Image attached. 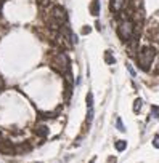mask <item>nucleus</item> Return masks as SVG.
<instances>
[{"label":"nucleus","instance_id":"nucleus-1","mask_svg":"<svg viewBox=\"0 0 159 163\" xmlns=\"http://www.w3.org/2000/svg\"><path fill=\"white\" fill-rule=\"evenodd\" d=\"M154 56H156V53H154V50L151 48V46H143V48L140 50V53L137 54L138 66L143 70H150V66H151V63H153Z\"/></svg>","mask_w":159,"mask_h":163},{"label":"nucleus","instance_id":"nucleus-2","mask_svg":"<svg viewBox=\"0 0 159 163\" xmlns=\"http://www.w3.org/2000/svg\"><path fill=\"white\" fill-rule=\"evenodd\" d=\"M117 34H119V37L124 40V42H128V40L133 37V22L128 21V19H126V21L119 26Z\"/></svg>","mask_w":159,"mask_h":163},{"label":"nucleus","instance_id":"nucleus-3","mask_svg":"<svg viewBox=\"0 0 159 163\" xmlns=\"http://www.w3.org/2000/svg\"><path fill=\"white\" fill-rule=\"evenodd\" d=\"M55 69L58 70V72H69L71 70V67H69V58L66 56L64 53H60V54H56V58H55Z\"/></svg>","mask_w":159,"mask_h":163},{"label":"nucleus","instance_id":"nucleus-4","mask_svg":"<svg viewBox=\"0 0 159 163\" xmlns=\"http://www.w3.org/2000/svg\"><path fill=\"white\" fill-rule=\"evenodd\" d=\"M52 18L55 19V21L58 22L60 26H61L63 22H66V19H67L66 10H64L63 6H60V5H55V6L52 8Z\"/></svg>","mask_w":159,"mask_h":163},{"label":"nucleus","instance_id":"nucleus-5","mask_svg":"<svg viewBox=\"0 0 159 163\" xmlns=\"http://www.w3.org/2000/svg\"><path fill=\"white\" fill-rule=\"evenodd\" d=\"M0 152L3 155H11V154H16V147L11 142L5 141V142H0Z\"/></svg>","mask_w":159,"mask_h":163},{"label":"nucleus","instance_id":"nucleus-6","mask_svg":"<svg viewBox=\"0 0 159 163\" xmlns=\"http://www.w3.org/2000/svg\"><path fill=\"white\" fill-rule=\"evenodd\" d=\"M35 134L40 136V138H45V136H48V128H47L45 125H37L35 126Z\"/></svg>","mask_w":159,"mask_h":163},{"label":"nucleus","instance_id":"nucleus-7","mask_svg":"<svg viewBox=\"0 0 159 163\" xmlns=\"http://www.w3.org/2000/svg\"><path fill=\"white\" fill-rule=\"evenodd\" d=\"M90 11H92L93 16L100 15V2L98 0H92V6H90Z\"/></svg>","mask_w":159,"mask_h":163},{"label":"nucleus","instance_id":"nucleus-8","mask_svg":"<svg viewBox=\"0 0 159 163\" xmlns=\"http://www.w3.org/2000/svg\"><path fill=\"white\" fill-rule=\"evenodd\" d=\"M122 5H124V0H113L111 2V10L113 11H121Z\"/></svg>","mask_w":159,"mask_h":163},{"label":"nucleus","instance_id":"nucleus-9","mask_svg":"<svg viewBox=\"0 0 159 163\" xmlns=\"http://www.w3.org/2000/svg\"><path fill=\"white\" fill-rule=\"evenodd\" d=\"M104 61H106L108 64H114V63H116V59H114V56H113V53H111V51H106V54H104Z\"/></svg>","mask_w":159,"mask_h":163},{"label":"nucleus","instance_id":"nucleus-10","mask_svg":"<svg viewBox=\"0 0 159 163\" xmlns=\"http://www.w3.org/2000/svg\"><path fill=\"white\" fill-rule=\"evenodd\" d=\"M116 149H117L119 152H124V150L127 149V142H126V141H117V142H116Z\"/></svg>","mask_w":159,"mask_h":163},{"label":"nucleus","instance_id":"nucleus-11","mask_svg":"<svg viewBox=\"0 0 159 163\" xmlns=\"http://www.w3.org/2000/svg\"><path fill=\"white\" fill-rule=\"evenodd\" d=\"M140 109H141V99L138 98V99H135V103H133V112H135V114H138Z\"/></svg>","mask_w":159,"mask_h":163},{"label":"nucleus","instance_id":"nucleus-12","mask_svg":"<svg viewBox=\"0 0 159 163\" xmlns=\"http://www.w3.org/2000/svg\"><path fill=\"white\" fill-rule=\"evenodd\" d=\"M85 101H87V107H93V94L92 93H89L87 94V98H85Z\"/></svg>","mask_w":159,"mask_h":163},{"label":"nucleus","instance_id":"nucleus-13","mask_svg":"<svg viewBox=\"0 0 159 163\" xmlns=\"http://www.w3.org/2000/svg\"><path fill=\"white\" fill-rule=\"evenodd\" d=\"M116 126H117V130H119V131H126V126H124V123H122V120H121V117H117Z\"/></svg>","mask_w":159,"mask_h":163},{"label":"nucleus","instance_id":"nucleus-14","mask_svg":"<svg viewBox=\"0 0 159 163\" xmlns=\"http://www.w3.org/2000/svg\"><path fill=\"white\" fill-rule=\"evenodd\" d=\"M92 118H93V107H90L89 112H87V123H90V122H92Z\"/></svg>","mask_w":159,"mask_h":163},{"label":"nucleus","instance_id":"nucleus-15","mask_svg":"<svg viewBox=\"0 0 159 163\" xmlns=\"http://www.w3.org/2000/svg\"><path fill=\"white\" fill-rule=\"evenodd\" d=\"M153 145H154L156 149H159V134L154 136V139H153Z\"/></svg>","mask_w":159,"mask_h":163},{"label":"nucleus","instance_id":"nucleus-16","mask_svg":"<svg viewBox=\"0 0 159 163\" xmlns=\"http://www.w3.org/2000/svg\"><path fill=\"white\" fill-rule=\"evenodd\" d=\"M127 70L130 72V75H132V77H135V74H137V72H135V69L130 66V64H127Z\"/></svg>","mask_w":159,"mask_h":163},{"label":"nucleus","instance_id":"nucleus-17","mask_svg":"<svg viewBox=\"0 0 159 163\" xmlns=\"http://www.w3.org/2000/svg\"><path fill=\"white\" fill-rule=\"evenodd\" d=\"M151 112H153V115H154L156 118H159V109H158V107H153V109H151Z\"/></svg>","mask_w":159,"mask_h":163},{"label":"nucleus","instance_id":"nucleus-18","mask_svg":"<svg viewBox=\"0 0 159 163\" xmlns=\"http://www.w3.org/2000/svg\"><path fill=\"white\" fill-rule=\"evenodd\" d=\"M90 30H92V29H90V26H85L82 29V34H85V35H87V34H90Z\"/></svg>","mask_w":159,"mask_h":163},{"label":"nucleus","instance_id":"nucleus-19","mask_svg":"<svg viewBox=\"0 0 159 163\" xmlns=\"http://www.w3.org/2000/svg\"><path fill=\"white\" fill-rule=\"evenodd\" d=\"M158 74H159V64H158Z\"/></svg>","mask_w":159,"mask_h":163},{"label":"nucleus","instance_id":"nucleus-20","mask_svg":"<svg viewBox=\"0 0 159 163\" xmlns=\"http://www.w3.org/2000/svg\"><path fill=\"white\" fill-rule=\"evenodd\" d=\"M0 142H2V134H0Z\"/></svg>","mask_w":159,"mask_h":163},{"label":"nucleus","instance_id":"nucleus-21","mask_svg":"<svg viewBox=\"0 0 159 163\" xmlns=\"http://www.w3.org/2000/svg\"><path fill=\"white\" fill-rule=\"evenodd\" d=\"M35 163H40V162H35Z\"/></svg>","mask_w":159,"mask_h":163}]
</instances>
